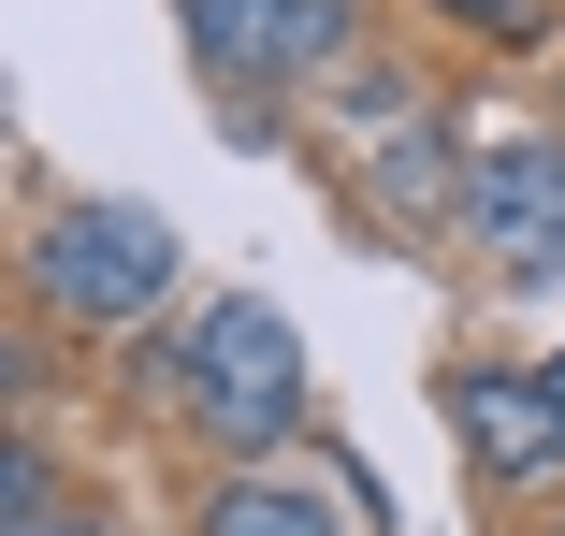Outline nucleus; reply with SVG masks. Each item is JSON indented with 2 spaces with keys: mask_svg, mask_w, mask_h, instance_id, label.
<instances>
[{
  "mask_svg": "<svg viewBox=\"0 0 565 536\" xmlns=\"http://www.w3.org/2000/svg\"><path fill=\"white\" fill-rule=\"evenodd\" d=\"M465 233H479L508 276H565V146H551V131L465 146Z\"/></svg>",
  "mask_w": 565,
  "mask_h": 536,
  "instance_id": "obj_4",
  "label": "nucleus"
},
{
  "mask_svg": "<svg viewBox=\"0 0 565 536\" xmlns=\"http://www.w3.org/2000/svg\"><path fill=\"white\" fill-rule=\"evenodd\" d=\"M551 392H565V363H551Z\"/></svg>",
  "mask_w": 565,
  "mask_h": 536,
  "instance_id": "obj_11",
  "label": "nucleus"
},
{
  "mask_svg": "<svg viewBox=\"0 0 565 536\" xmlns=\"http://www.w3.org/2000/svg\"><path fill=\"white\" fill-rule=\"evenodd\" d=\"M449 436H465L479 479L536 493V479H565V392L551 377H508V363H449Z\"/></svg>",
  "mask_w": 565,
  "mask_h": 536,
  "instance_id": "obj_5",
  "label": "nucleus"
},
{
  "mask_svg": "<svg viewBox=\"0 0 565 536\" xmlns=\"http://www.w3.org/2000/svg\"><path fill=\"white\" fill-rule=\"evenodd\" d=\"M0 406H30V334H0Z\"/></svg>",
  "mask_w": 565,
  "mask_h": 536,
  "instance_id": "obj_9",
  "label": "nucleus"
},
{
  "mask_svg": "<svg viewBox=\"0 0 565 536\" xmlns=\"http://www.w3.org/2000/svg\"><path fill=\"white\" fill-rule=\"evenodd\" d=\"M174 15H189V44H203V73L233 87V131H262V101H247V87H276V73H305V58H333L363 0H174Z\"/></svg>",
  "mask_w": 565,
  "mask_h": 536,
  "instance_id": "obj_3",
  "label": "nucleus"
},
{
  "mask_svg": "<svg viewBox=\"0 0 565 536\" xmlns=\"http://www.w3.org/2000/svg\"><path fill=\"white\" fill-rule=\"evenodd\" d=\"M146 377H160V392H189V420H203L217 450H247V464L305 436V334H290L262 290H233V304H203L189 334H160V349H146Z\"/></svg>",
  "mask_w": 565,
  "mask_h": 536,
  "instance_id": "obj_1",
  "label": "nucleus"
},
{
  "mask_svg": "<svg viewBox=\"0 0 565 536\" xmlns=\"http://www.w3.org/2000/svg\"><path fill=\"white\" fill-rule=\"evenodd\" d=\"M30 522H58V464L30 436H0V536H30Z\"/></svg>",
  "mask_w": 565,
  "mask_h": 536,
  "instance_id": "obj_7",
  "label": "nucleus"
},
{
  "mask_svg": "<svg viewBox=\"0 0 565 536\" xmlns=\"http://www.w3.org/2000/svg\"><path fill=\"white\" fill-rule=\"evenodd\" d=\"M189 536H349V522H333L305 479H276V464H233V479L189 507Z\"/></svg>",
  "mask_w": 565,
  "mask_h": 536,
  "instance_id": "obj_6",
  "label": "nucleus"
},
{
  "mask_svg": "<svg viewBox=\"0 0 565 536\" xmlns=\"http://www.w3.org/2000/svg\"><path fill=\"white\" fill-rule=\"evenodd\" d=\"M30 536H117V522H87V507H58V522H30Z\"/></svg>",
  "mask_w": 565,
  "mask_h": 536,
  "instance_id": "obj_10",
  "label": "nucleus"
},
{
  "mask_svg": "<svg viewBox=\"0 0 565 536\" xmlns=\"http://www.w3.org/2000/svg\"><path fill=\"white\" fill-rule=\"evenodd\" d=\"M449 15H465V30H508V44H522V30H536V0H449Z\"/></svg>",
  "mask_w": 565,
  "mask_h": 536,
  "instance_id": "obj_8",
  "label": "nucleus"
},
{
  "mask_svg": "<svg viewBox=\"0 0 565 536\" xmlns=\"http://www.w3.org/2000/svg\"><path fill=\"white\" fill-rule=\"evenodd\" d=\"M30 290L58 319H87V334H146L174 304V218L160 203H58L30 233Z\"/></svg>",
  "mask_w": 565,
  "mask_h": 536,
  "instance_id": "obj_2",
  "label": "nucleus"
}]
</instances>
